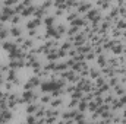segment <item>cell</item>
I'll return each instance as SVG.
<instances>
[{
	"instance_id": "6da1fadb",
	"label": "cell",
	"mask_w": 126,
	"mask_h": 124,
	"mask_svg": "<svg viewBox=\"0 0 126 124\" xmlns=\"http://www.w3.org/2000/svg\"><path fill=\"white\" fill-rule=\"evenodd\" d=\"M38 104L37 102H30L28 105H27V114H35L37 112V110H38Z\"/></svg>"
},
{
	"instance_id": "7a4b0ae2",
	"label": "cell",
	"mask_w": 126,
	"mask_h": 124,
	"mask_svg": "<svg viewBox=\"0 0 126 124\" xmlns=\"http://www.w3.org/2000/svg\"><path fill=\"white\" fill-rule=\"evenodd\" d=\"M63 77H64L66 80H78L79 76H76L73 72H64V73H63Z\"/></svg>"
},
{
	"instance_id": "3957f363",
	"label": "cell",
	"mask_w": 126,
	"mask_h": 124,
	"mask_svg": "<svg viewBox=\"0 0 126 124\" xmlns=\"http://www.w3.org/2000/svg\"><path fill=\"white\" fill-rule=\"evenodd\" d=\"M50 104H51V108H59V107H62V105H63V99L57 96V98L51 99V102H50Z\"/></svg>"
},
{
	"instance_id": "277c9868",
	"label": "cell",
	"mask_w": 126,
	"mask_h": 124,
	"mask_svg": "<svg viewBox=\"0 0 126 124\" xmlns=\"http://www.w3.org/2000/svg\"><path fill=\"white\" fill-rule=\"evenodd\" d=\"M90 9H91V4H90V3H79L78 12H87V10H90Z\"/></svg>"
},
{
	"instance_id": "5b68a950",
	"label": "cell",
	"mask_w": 126,
	"mask_h": 124,
	"mask_svg": "<svg viewBox=\"0 0 126 124\" xmlns=\"http://www.w3.org/2000/svg\"><path fill=\"white\" fill-rule=\"evenodd\" d=\"M51 99H53V98H51V93H50V95H43V96H41V104H44V105H46V104H50Z\"/></svg>"
},
{
	"instance_id": "8992f818",
	"label": "cell",
	"mask_w": 126,
	"mask_h": 124,
	"mask_svg": "<svg viewBox=\"0 0 126 124\" xmlns=\"http://www.w3.org/2000/svg\"><path fill=\"white\" fill-rule=\"evenodd\" d=\"M21 34H22V31H21V28H18V26H13V28L10 29V35H13V37H21Z\"/></svg>"
},
{
	"instance_id": "52a82bcc",
	"label": "cell",
	"mask_w": 126,
	"mask_h": 124,
	"mask_svg": "<svg viewBox=\"0 0 126 124\" xmlns=\"http://www.w3.org/2000/svg\"><path fill=\"white\" fill-rule=\"evenodd\" d=\"M32 42H34L32 39H25V41L22 42V48H24V50H27V48H31L32 45H34Z\"/></svg>"
},
{
	"instance_id": "ba28073f",
	"label": "cell",
	"mask_w": 126,
	"mask_h": 124,
	"mask_svg": "<svg viewBox=\"0 0 126 124\" xmlns=\"http://www.w3.org/2000/svg\"><path fill=\"white\" fill-rule=\"evenodd\" d=\"M54 22H56V16H47V18H46V25H47V26L53 25Z\"/></svg>"
},
{
	"instance_id": "9c48e42d",
	"label": "cell",
	"mask_w": 126,
	"mask_h": 124,
	"mask_svg": "<svg viewBox=\"0 0 126 124\" xmlns=\"http://www.w3.org/2000/svg\"><path fill=\"white\" fill-rule=\"evenodd\" d=\"M9 34H10V31H7V29H0V39H4V38H7L9 37Z\"/></svg>"
},
{
	"instance_id": "30bf717a",
	"label": "cell",
	"mask_w": 126,
	"mask_h": 124,
	"mask_svg": "<svg viewBox=\"0 0 126 124\" xmlns=\"http://www.w3.org/2000/svg\"><path fill=\"white\" fill-rule=\"evenodd\" d=\"M114 93H116V95H123V93H125L123 86H116V88H114Z\"/></svg>"
},
{
	"instance_id": "8fae6325",
	"label": "cell",
	"mask_w": 126,
	"mask_h": 124,
	"mask_svg": "<svg viewBox=\"0 0 126 124\" xmlns=\"http://www.w3.org/2000/svg\"><path fill=\"white\" fill-rule=\"evenodd\" d=\"M12 22H13V25H18V24L21 22V16H19V15H16V16H12Z\"/></svg>"
},
{
	"instance_id": "7c38bea8",
	"label": "cell",
	"mask_w": 126,
	"mask_h": 124,
	"mask_svg": "<svg viewBox=\"0 0 126 124\" xmlns=\"http://www.w3.org/2000/svg\"><path fill=\"white\" fill-rule=\"evenodd\" d=\"M117 82H119V79H117V77H111V79L109 80V85H110V86H116V85H117Z\"/></svg>"
},
{
	"instance_id": "4fadbf2b",
	"label": "cell",
	"mask_w": 126,
	"mask_h": 124,
	"mask_svg": "<svg viewBox=\"0 0 126 124\" xmlns=\"http://www.w3.org/2000/svg\"><path fill=\"white\" fill-rule=\"evenodd\" d=\"M78 102H79L78 99H72V101H70V102L67 104V107H69V108H73V107H78Z\"/></svg>"
},
{
	"instance_id": "5bb4252c",
	"label": "cell",
	"mask_w": 126,
	"mask_h": 124,
	"mask_svg": "<svg viewBox=\"0 0 126 124\" xmlns=\"http://www.w3.org/2000/svg\"><path fill=\"white\" fill-rule=\"evenodd\" d=\"M98 64L100 66H106V57L104 56H100L98 57Z\"/></svg>"
},
{
	"instance_id": "9a60e30c",
	"label": "cell",
	"mask_w": 126,
	"mask_h": 124,
	"mask_svg": "<svg viewBox=\"0 0 126 124\" xmlns=\"http://www.w3.org/2000/svg\"><path fill=\"white\" fill-rule=\"evenodd\" d=\"M119 102H120V105H122V107H126V95H125V93L122 95V98L119 99Z\"/></svg>"
},
{
	"instance_id": "2e32d148",
	"label": "cell",
	"mask_w": 126,
	"mask_h": 124,
	"mask_svg": "<svg viewBox=\"0 0 126 124\" xmlns=\"http://www.w3.org/2000/svg\"><path fill=\"white\" fill-rule=\"evenodd\" d=\"M104 83H106V80H104L103 77H100V79H97V86H98V88H100V86H103Z\"/></svg>"
},
{
	"instance_id": "e0dca14e",
	"label": "cell",
	"mask_w": 126,
	"mask_h": 124,
	"mask_svg": "<svg viewBox=\"0 0 126 124\" xmlns=\"http://www.w3.org/2000/svg\"><path fill=\"white\" fill-rule=\"evenodd\" d=\"M98 73H100V72H98L97 69H93V70H91V77H98Z\"/></svg>"
},
{
	"instance_id": "ac0fdd59",
	"label": "cell",
	"mask_w": 126,
	"mask_h": 124,
	"mask_svg": "<svg viewBox=\"0 0 126 124\" xmlns=\"http://www.w3.org/2000/svg\"><path fill=\"white\" fill-rule=\"evenodd\" d=\"M4 3H6L7 6H12V4H16L18 0H4Z\"/></svg>"
},
{
	"instance_id": "d6986e66",
	"label": "cell",
	"mask_w": 126,
	"mask_h": 124,
	"mask_svg": "<svg viewBox=\"0 0 126 124\" xmlns=\"http://www.w3.org/2000/svg\"><path fill=\"white\" fill-rule=\"evenodd\" d=\"M69 48H70V42H64V44L62 45V50H64V51L69 50Z\"/></svg>"
},
{
	"instance_id": "ffe728a7",
	"label": "cell",
	"mask_w": 126,
	"mask_h": 124,
	"mask_svg": "<svg viewBox=\"0 0 126 124\" xmlns=\"http://www.w3.org/2000/svg\"><path fill=\"white\" fill-rule=\"evenodd\" d=\"M24 4L25 6H30V4H32V0H24Z\"/></svg>"
},
{
	"instance_id": "44dd1931",
	"label": "cell",
	"mask_w": 126,
	"mask_h": 124,
	"mask_svg": "<svg viewBox=\"0 0 126 124\" xmlns=\"http://www.w3.org/2000/svg\"><path fill=\"white\" fill-rule=\"evenodd\" d=\"M1 28H3V26H1V24H0V29H1Z\"/></svg>"
}]
</instances>
